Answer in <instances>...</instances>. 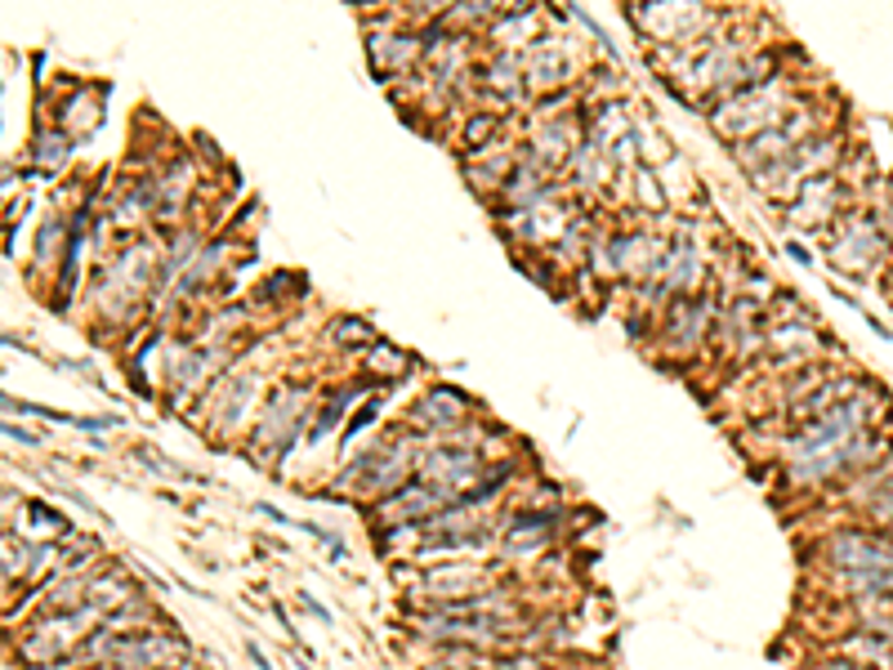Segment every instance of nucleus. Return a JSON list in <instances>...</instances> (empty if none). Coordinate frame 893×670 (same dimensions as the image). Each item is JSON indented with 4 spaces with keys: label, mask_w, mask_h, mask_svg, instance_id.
<instances>
[{
    "label": "nucleus",
    "mask_w": 893,
    "mask_h": 670,
    "mask_svg": "<svg viewBox=\"0 0 893 670\" xmlns=\"http://www.w3.org/2000/svg\"><path fill=\"white\" fill-rule=\"evenodd\" d=\"M488 86H492V90H501L505 99H514V94H518V63H514L510 54H501V58L492 63V72H488Z\"/></svg>",
    "instance_id": "obj_6"
},
{
    "label": "nucleus",
    "mask_w": 893,
    "mask_h": 670,
    "mask_svg": "<svg viewBox=\"0 0 893 670\" xmlns=\"http://www.w3.org/2000/svg\"><path fill=\"white\" fill-rule=\"evenodd\" d=\"M335 340L339 345H376V331L354 322V317H345V322H335Z\"/></svg>",
    "instance_id": "obj_7"
},
{
    "label": "nucleus",
    "mask_w": 893,
    "mask_h": 670,
    "mask_svg": "<svg viewBox=\"0 0 893 670\" xmlns=\"http://www.w3.org/2000/svg\"><path fill=\"white\" fill-rule=\"evenodd\" d=\"M822 670H867V666H853V661H845V666H840V661H836V666H822Z\"/></svg>",
    "instance_id": "obj_10"
},
{
    "label": "nucleus",
    "mask_w": 893,
    "mask_h": 670,
    "mask_svg": "<svg viewBox=\"0 0 893 670\" xmlns=\"http://www.w3.org/2000/svg\"><path fill=\"white\" fill-rule=\"evenodd\" d=\"M183 661V644L179 639H161V635H130L116 644V652L103 661V670H170Z\"/></svg>",
    "instance_id": "obj_2"
},
{
    "label": "nucleus",
    "mask_w": 893,
    "mask_h": 670,
    "mask_svg": "<svg viewBox=\"0 0 893 670\" xmlns=\"http://www.w3.org/2000/svg\"><path fill=\"white\" fill-rule=\"evenodd\" d=\"M492 125H496L492 116H473V121H469V130H465V139H469V144H478V139H488V134H492Z\"/></svg>",
    "instance_id": "obj_9"
},
{
    "label": "nucleus",
    "mask_w": 893,
    "mask_h": 670,
    "mask_svg": "<svg viewBox=\"0 0 893 670\" xmlns=\"http://www.w3.org/2000/svg\"><path fill=\"white\" fill-rule=\"evenodd\" d=\"M460 416H465V402H460V393H447V389L429 393L421 407L411 412V421H416V425H434V429H447V425L460 421Z\"/></svg>",
    "instance_id": "obj_5"
},
{
    "label": "nucleus",
    "mask_w": 893,
    "mask_h": 670,
    "mask_svg": "<svg viewBox=\"0 0 893 670\" xmlns=\"http://www.w3.org/2000/svg\"><path fill=\"white\" fill-rule=\"evenodd\" d=\"M488 590V577L478 568H451V572H429L421 594H434V599H447V603H469V599H483Z\"/></svg>",
    "instance_id": "obj_4"
},
{
    "label": "nucleus",
    "mask_w": 893,
    "mask_h": 670,
    "mask_svg": "<svg viewBox=\"0 0 893 670\" xmlns=\"http://www.w3.org/2000/svg\"><path fill=\"white\" fill-rule=\"evenodd\" d=\"M827 555H831V563H836L845 577L893 572V541H880V536H867V532H840V536H831Z\"/></svg>",
    "instance_id": "obj_1"
},
{
    "label": "nucleus",
    "mask_w": 893,
    "mask_h": 670,
    "mask_svg": "<svg viewBox=\"0 0 893 670\" xmlns=\"http://www.w3.org/2000/svg\"><path fill=\"white\" fill-rule=\"evenodd\" d=\"M63 157H67V139H63V134H54V139L45 134V139H41V161H45V166H49V161L58 166Z\"/></svg>",
    "instance_id": "obj_8"
},
{
    "label": "nucleus",
    "mask_w": 893,
    "mask_h": 670,
    "mask_svg": "<svg viewBox=\"0 0 893 670\" xmlns=\"http://www.w3.org/2000/svg\"><path fill=\"white\" fill-rule=\"evenodd\" d=\"M295 434H300V393H282V398L268 407L264 425H259V447H255V456L264 451L268 438H272V456H278L282 447H291Z\"/></svg>",
    "instance_id": "obj_3"
}]
</instances>
